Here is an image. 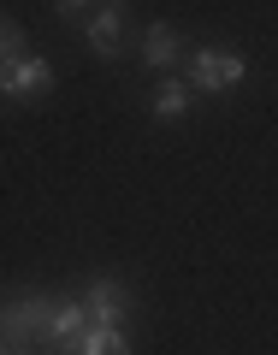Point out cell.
Masks as SVG:
<instances>
[{
  "label": "cell",
  "instance_id": "obj_1",
  "mask_svg": "<svg viewBox=\"0 0 278 355\" xmlns=\"http://www.w3.org/2000/svg\"><path fill=\"white\" fill-rule=\"evenodd\" d=\"M243 77H249V60L243 53H231V48H196L190 53V95L202 89V95H225V89H237Z\"/></svg>",
  "mask_w": 278,
  "mask_h": 355
},
{
  "label": "cell",
  "instance_id": "obj_2",
  "mask_svg": "<svg viewBox=\"0 0 278 355\" xmlns=\"http://www.w3.org/2000/svg\"><path fill=\"white\" fill-rule=\"evenodd\" d=\"M53 83V65L36 60V53H24V60L0 65V95H12V101H30V95H42V89Z\"/></svg>",
  "mask_w": 278,
  "mask_h": 355
},
{
  "label": "cell",
  "instance_id": "obj_3",
  "mask_svg": "<svg viewBox=\"0 0 278 355\" xmlns=\"http://www.w3.org/2000/svg\"><path fill=\"white\" fill-rule=\"evenodd\" d=\"M83 314H89V326H125V314H130L125 284L119 279H95L83 291Z\"/></svg>",
  "mask_w": 278,
  "mask_h": 355
},
{
  "label": "cell",
  "instance_id": "obj_4",
  "mask_svg": "<svg viewBox=\"0 0 278 355\" xmlns=\"http://www.w3.org/2000/svg\"><path fill=\"white\" fill-rule=\"evenodd\" d=\"M53 355H130V331L125 326H83L77 338L53 343Z\"/></svg>",
  "mask_w": 278,
  "mask_h": 355
},
{
  "label": "cell",
  "instance_id": "obj_5",
  "mask_svg": "<svg viewBox=\"0 0 278 355\" xmlns=\"http://www.w3.org/2000/svg\"><path fill=\"white\" fill-rule=\"evenodd\" d=\"M83 36H89V48L101 53V60H113L119 53V36H125V6H95V12L83 18Z\"/></svg>",
  "mask_w": 278,
  "mask_h": 355
},
{
  "label": "cell",
  "instance_id": "obj_6",
  "mask_svg": "<svg viewBox=\"0 0 278 355\" xmlns=\"http://www.w3.org/2000/svg\"><path fill=\"white\" fill-rule=\"evenodd\" d=\"M142 60H148L154 71L177 65V60H184V36H177L172 24H148V30H142Z\"/></svg>",
  "mask_w": 278,
  "mask_h": 355
},
{
  "label": "cell",
  "instance_id": "obj_7",
  "mask_svg": "<svg viewBox=\"0 0 278 355\" xmlns=\"http://www.w3.org/2000/svg\"><path fill=\"white\" fill-rule=\"evenodd\" d=\"M190 83H184V77H166L160 89H154V101H148V113L160 119V125H177V119H190Z\"/></svg>",
  "mask_w": 278,
  "mask_h": 355
},
{
  "label": "cell",
  "instance_id": "obj_8",
  "mask_svg": "<svg viewBox=\"0 0 278 355\" xmlns=\"http://www.w3.org/2000/svg\"><path fill=\"white\" fill-rule=\"evenodd\" d=\"M83 326H89L83 302H53V320H48V343H65V338H77Z\"/></svg>",
  "mask_w": 278,
  "mask_h": 355
},
{
  "label": "cell",
  "instance_id": "obj_9",
  "mask_svg": "<svg viewBox=\"0 0 278 355\" xmlns=\"http://www.w3.org/2000/svg\"><path fill=\"white\" fill-rule=\"evenodd\" d=\"M12 60H24V30L12 18H0V65H12Z\"/></svg>",
  "mask_w": 278,
  "mask_h": 355
},
{
  "label": "cell",
  "instance_id": "obj_10",
  "mask_svg": "<svg viewBox=\"0 0 278 355\" xmlns=\"http://www.w3.org/2000/svg\"><path fill=\"white\" fill-rule=\"evenodd\" d=\"M53 12H60V18H65V24H83V18H89V12H95V6H77V0H71V6H53Z\"/></svg>",
  "mask_w": 278,
  "mask_h": 355
}]
</instances>
